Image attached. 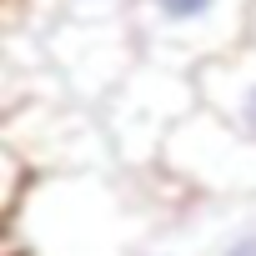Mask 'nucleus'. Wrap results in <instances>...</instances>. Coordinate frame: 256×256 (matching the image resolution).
Listing matches in <instances>:
<instances>
[{"mask_svg": "<svg viewBox=\"0 0 256 256\" xmlns=\"http://www.w3.org/2000/svg\"><path fill=\"white\" fill-rule=\"evenodd\" d=\"M30 216H40L36 256H126V211L110 186L90 176L50 181L36 191Z\"/></svg>", "mask_w": 256, "mask_h": 256, "instance_id": "f257e3e1", "label": "nucleus"}, {"mask_svg": "<svg viewBox=\"0 0 256 256\" xmlns=\"http://www.w3.org/2000/svg\"><path fill=\"white\" fill-rule=\"evenodd\" d=\"M181 176L211 186V191H256V141L241 136L236 126H226L216 110L186 116L166 151H161Z\"/></svg>", "mask_w": 256, "mask_h": 256, "instance_id": "f03ea898", "label": "nucleus"}, {"mask_svg": "<svg viewBox=\"0 0 256 256\" xmlns=\"http://www.w3.org/2000/svg\"><path fill=\"white\" fill-rule=\"evenodd\" d=\"M191 106V86L171 70V66H146L136 76H126L116 86V106H110V131L116 146H126V156H151L166 151L171 131L186 120L181 110Z\"/></svg>", "mask_w": 256, "mask_h": 256, "instance_id": "7ed1b4c3", "label": "nucleus"}, {"mask_svg": "<svg viewBox=\"0 0 256 256\" xmlns=\"http://www.w3.org/2000/svg\"><path fill=\"white\" fill-rule=\"evenodd\" d=\"M146 36L171 56H221L231 50L246 0H141Z\"/></svg>", "mask_w": 256, "mask_h": 256, "instance_id": "20e7f679", "label": "nucleus"}, {"mask_svg": "<svg viewBox=\"0 0 256 256\" xmlns=\"http://www.w3.org/2000/svg\"><path fill=\"white\" fill-rule=\"evenodd\" d=\"M196 96L206 100V110L256 141V46L211 56L196 76Z\"/></svg>", "mask_w": 256, "mask_h": 256, "instance_id": "39448f33", "label": "nucleus"}, {"mask_svg": "<svg viewBox=\"0 0 256 256\" xmlns=\"http://www.w3.org/2000/svg\"><path fill=\"white\" fill-rule=\"evenodd\" d=\"M206 256H256V221H236V226H226V231L211 241Z\"/></svg>", "mask_w": 256, "mask_h": 256, "instance_id": "423d86ee", "label": "nucleus"}]
</instances>
